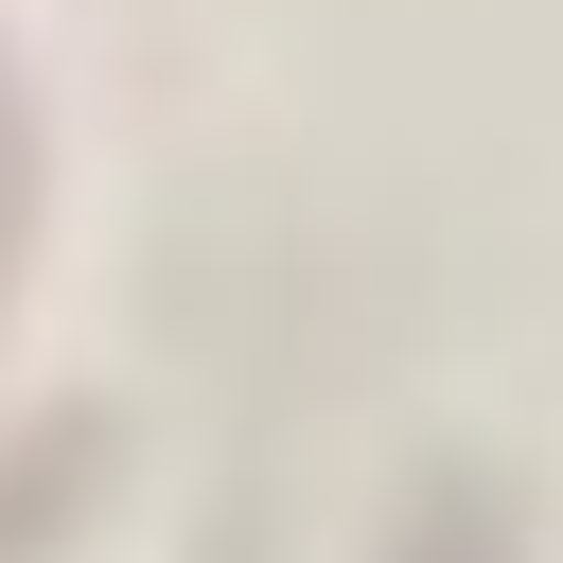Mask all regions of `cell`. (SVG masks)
Segmentation results:
<instances>
[{
    "mask_svg": "<svg viewBox=\"0 0 563 563\" xmlns=\"http://www.w3.org/2000/svg\"><path fill=\"white\" fill-rule=\"evenodd\" d=\"M405 563H493V545H475V510H440V528H422Z\"/></svg>",
    "mask_w": 563,
    "mask_h": 563,
    "instance_id": "cell-1",
    "label": "cell"
}]
</instances>
